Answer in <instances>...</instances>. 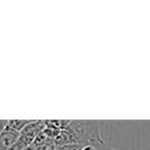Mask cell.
Listing matches in <instances>:
<instances>
[{"label": "cell", "instance_id": "6da1fadb", "mask_svg": "<svg viewBox=\"0 0 150 150\" xmlns=\"http://www.w3.org/2000/svg\"><path fill=\"white\" fill-rule=\"evenodd\" d=\"M70 136L71 144L84 145L89 143H103L100 121H70L66 129Z\"/></svg>", "mask_w": 150, "mask_h": 150}, {"label": "cell", "instance_id": "7a4b0ae2", "mask_svg": "<svg viewBox=\"0 0 150 150\" xmlns=\"http://www.w3.org/2000/svg\"><path fill=\"white\" fill-rule=\"evenodd\" d=\"M46 128L45 120H30V122L23 128V130L20 132L19 142L22 143L25 148H28L33 145V142L35 141L36 136Z\"/></svg>", "mask_w": 150, "mask_h": 150}, {"label": "cell", "instance_id": "3957f363", "mask_svg": "<svg viewBox=\"0 0 150 150\" xmlns=\"http://www.w3.org/2000/svg\"><path fill=\"white\" fill-rule=\"evenodd\" d=\"M19 136H20L19 132L11 130L6 125L4 131L0 134V150H8L11 146H13L16 143Z\"/></svg>", "mask_w": 150, "mask_h": 150}, {"label": "cell", "instance_id": "277c9868", "mask_svg": "<svg viewBox=\"0 0 150 150\" xmlns=\"http://www.w3.org/2000/svg\"><path fill=\"white\" fill-rule=\"evenodd\" d=\"M70 123V120H45V124L48 128L55 129V130H66Z\"/></svg>", "mask_w": 150, "mask_h": 150}, {"label": "cell", "instance_id": "5b68a950", "mask_svg": "<svg viewBox=\"0 0 150 150\" xmlns=\"http://www.w3.org/2000/svg\"><path fill=\"white\" fill-rule=\"evenodd\" d=\"M29 122H30V120H8L7 121V128L20 134Z\"/></svg>", "mask_w": 150, "mask_h": 150}, {"label": "cell", "instance_id": "8992f818", "mask_svg": "<svg viewBox=\"0 0 150 150\" xmlns=\"http://www.w3.org/2000/svg\"><path fill=\"white\" fill-rule=\"evenodd\" d=\"M34 148H35V150H57V146L55 145L54 141L45 143V144H41L39 146H34Z\"/></svg>", "mask_w": 150, "mask_h": 150}, {"label": "cell", "instance_id": "52a82bcc", "mask_svg": "<svg viewBox=\"0 0 150 150\" xmlns=\"http://www.w3.org/2000/svg\"><path fill=\"white\" fill-rule=\"evenodd\" d=\"M82 145L79 144H69V145H64V146H60L57 148V150H81Z\"/></svg>", "mask_w": 150, "mask_h": 150}, {"label": "cell", "instance_id": "ba28073f", "mask_svg": "<svg viewBox=\"0 0 150 150\" xmlns=\"http://www.w3.org/2000/svg\"><path fill=\"white\" fill-rule=\"evenodd\" d=\"M6 125H7V120H0V134L4 131Z\"/></svg>", "mask_w": 150, "mask_h": 150}, {"label": "cell", "instance_id": "9c48e42d", "mask_svg": "<svg viewBox=\"0 0 150 150\" xmlns=\"http://www.w3.org/2000/svg\"><path fill=\"white\" fill-rule=\"evenodd\" d=\"M23 150H35V148H34L33 145H30V146H28V148H26V149H23Z\"/></svg>", "mask_w": 150, "mask_h": 150}, {"label": "cell", "instance_id": "30bf717a", "mask_svg": "<svg viewBox=\"0 0 150 150\" xmlns=\"http://www.w3.org/2000/svg\"><path fill=\"white\" fill-rule=\"evenodd\" d=\"M108 150H115V149H108Z\"/></svg>", "mask_w": 150, "mask_h": 150}]
</instances>
